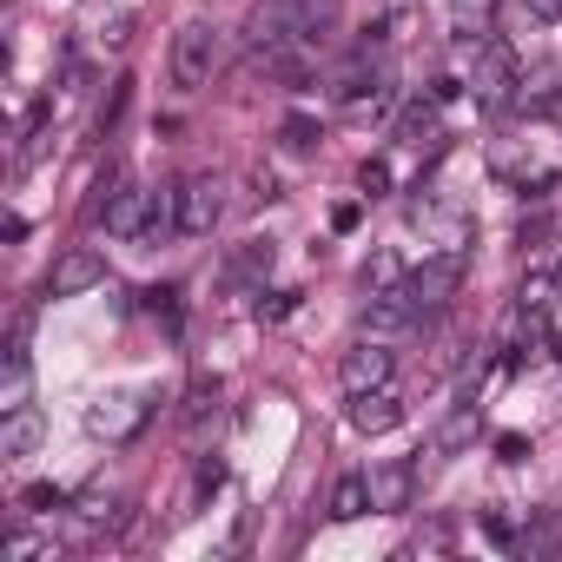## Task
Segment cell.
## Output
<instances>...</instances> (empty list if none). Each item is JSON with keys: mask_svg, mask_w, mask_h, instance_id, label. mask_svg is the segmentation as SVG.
I'll return each instance as SVG.
<instances>
[{"mask_svg": "<svg viewBox=\"0 0 562 562\" xmlns=\"http://www.w3.org/2000/svg\"><path fill=\"white\" fill-rule=\"evenodd\" d=\"M450 34L476 47L490 34V0H450Z\"/></svg>", "mask_w": 562, "mask_h": 562, "instance_id": "d6986e66", "label": "cell"}, {"mask_svg": "<svg viewBox=\"0 0 562 562\" xmlns=\"http://www.w3.org/2000/svg\"><path fill=\"white\" fill-rule=\"evenodd\" d=\"M457 285H463V251H437V258H424L411 278H404V292H411V305L430 318V312H443L450 299H457Z\"/></svg>", "mask_w": 562, "mask_h": 562, "instance_id": "3957f363", "label": "cell"}, {"mask_svg": "<svg viewBox=\"0 0 562 562\" xmlns=\"http://www.w3.org/2000/svg\"><path fill=\"white\" fill-rule=\"evenodd\" d=\"M371 516V476H338L331 490V522H358Z\"/></svg>", "mask_w": 562, "mask_h": 562, "instance_id": "2e32d148", "label": "cell"}, {"mask_svg": "<svg viewBox=\"0 0 562 562\" xmlns=\"http://www.w3.org/2000/svg\"><path fill=\"white\" fill-rule=\"evenodd\" d=\"M139 424H146V397L139 391H106V397L87 404V437L126 443V437H139Z\"/></svg>", "mask_w": 562, "mask_h": 562, "instance_id": "277c9868", "label": "cell"}, {"mask_svg": "<svg viewBox=\"0 0 562 562\" xmlns=\"http://www.w3.org/2000/svg\"><path fill=\"white\" fill-rule=\"evenodd\" d=\"M172 232H186V225H179V186H153V199H146V225H139V245H166Z\"/></svg>", "mask_w": 562, "mask_h": 562, "instance_id": "5bb4252c", "label": "cell"}, {"mask_svg": "<svg viewBox=\"0 0 562 562\" xmlns=\"http://www.w3.org/2000/svg\"><path fill=\"white\" fill-rule=\"evenodd\" d=\"M397 424H404V397H397L391 384H378V391H358V397H351V430L384 437V430H397Z\"/></svg>", "mask_w": 562, "mask_h": 562, "instance_id": "30bf717a", "label": "cell"}, {"mask_svg": "<svg viewBox=\"0 0 562 562\" xmlns=\"http://www.w3.org/2000/svg\"><path fill=\"white\" fill-rule=\"evenodd\" d=\"M34 555H41V562H60V555H54L34 529H14V536H8V562H34Z\"/></svg>", "mask_w": 562, "mask_h": 562, "instance_id": "7402d4cb", "label": "cell"}, {"mask_svg": "<svg viewBox=\"0 0 562 562\" xmlns=\"http://www.w3.org/2000/svg\"><path fill=\"white\" fill-rule=\"evenodd\" d=\"M358 218H364V205H338L331 212V232H358Z\"/></svg>", "mask_w": 562, "mask_h": 562, "instance_id": "f1b7e54d", "label": "cell"}, {"mask_svg": "<svg viewBox=\"0 0 562 562\" xmlns=\"http://www.w3.org/2000/svg\"><path fill=\"white\" fill-rule=\"evenodd\" d=\"M218 218H225V186H218L212 172L186 179V186H179V225H186L192 238H205V232H212Z\"/></svg>", "mask_w": 562, "mask_h": 562, "instance_id": "8992f818", "label": "cell"}, {"mask_svg": "<svg viewBox=\"0 0 562 562\" xmlns=\"http://www.w3.org/2000/svg\"><path fill=\"white\" fill-rule=\"evenodd\" d=\"M299 312V292H258V318L278 325V318H292Z\"/></svg>", "mask_w": 562, "mask_h": 562, "instance_id": "603a6c76", "label": "cell"}, {"mask_svg": "<svg viewBox=\"0 0 562 562\" xmlns=\"http://www.w3.org/2000/svg\"><path fill=\"white\" fill-rule=\"evenodd\" d=\"M41 430H47V417H41L34 404H14L8 417H0V457H34Z\"/></svg>", "mask_w": 562, "mask_h": 562, "instance_id": "7c38bea8", "label": "cell"}, {"mask_svg": "<svg viewBox=\"0 0 562 562\" xmlns=\"http://www.w3.org/2000/svg\"><path fill=\"white\" fill-rule=\"evenodd\" d=\"M218 60H225V41H218V27H212V21H186V27L172 34V87H179V93L212 87Z\"/></svg>", "mask_w": 562, "mask_h": 562, "instance_id": "6da1fadb", "label": "cell"}, {"mask_svg": "<svg viewBox=\"0 0 562 562\" xmlns=\"http://www.w3.org/2000/svg\"><path fill=\"white\" fill-rule=\"evenodd\" d=\"M555 292H562V265H555Z\"/></svg>", "mask_w": 562, "mask_h": 562, "instance_id": "4dcf8cb0", "label": "cell"}, {"mask_svg": "<svg viewBox=\"0 0 562 562\" xmlns=\"http://www.w3.org/2000/svg\"><path fill=\"white\" fill-rule=\"evenodd\" d=\"M476 430H483V411H476V404H457L450 424L437 430V457H457L463 443H476Z\"/></svg>", "mask_w": 562, "mask_h": 562, "instance_id": "9a60e30c", "label": "cell"}, {"mask_svg": "<svg viewBox=\"0 0 562 562\" xmlns=\"http://www.w3.org/2000/svg\"><path fill=\"white\" fill-rule=\"evenodd\" d=\"M271 265H278V245L271 238H245L232 251V278H251V285H258V278H271Z\"/></svg>", "mask_w": 562, "mask_h": 562, "instance_id": "e0dca14e", "label": "cell"}, {"mask_svg": "<svg viewBox=\"0 0 562 562\" xmlns=\"http://www.w3.org/2000/svg\"><path fill=\"white\" fill-rule=\"evenodd\" d=\"M522 8H529L536 21H562V0H522Z\"/></svg>", "mask_w": 562, "mask_h": 562, "instance_id": "f546056e", "label": "cell"}, {"mask_svg": "<svg viewBox=\"0 0 562 562\" xmlns=\"http://www.w3.org/2000/svg\"><path fill=\"white\" fill-rule=\"evenodd\" d=\"M496 457H503V463H522V457H529V437H516V430L496 437Z\"/></svg>", "mask_w": 562, "mask_h": 562, "instance_id": "4316f807", "label": "cell"}, {"mask_svg": "<svg viewBox=\"0 0 562 562\" xmlns=\"http://www.w3.org/2000/svg\"><path fill=\"white\" fill-rule=\"evenodd\" d=\"M21 509H67V490H54V483H27V490H21Z\"/></svg>", "mask_w": 562, "mask_h": 562, "instance_id": "d4e9b609", "label": "cell"}, {"mask_svg": "<svg viewBox=\"0 0 562 562\" xmlns=\"http://www.w3.org/2000/svg\"><path fill=\"white\" fill-rule=\"evenodd\" d=\"M397 139H404V146H417V153H437V146H443L437 100H417V106H404V113H397Z\"/></svg>", "mask_w": 562, "mask_h": 562, "instance_id": "4fadbf2b", "label": "cell"}, {"mask_svg": "<svg viewBox=\"0 0 562 562\" xmlns=\"http://www.w3.org/2000/svg\"><path fill=\"white\" fill-rule=\"evenodd\" d=\"M391 371H397L391 338H364V345H358V351H345V364H338V378H345V391H351V397H358V391L391 384Z\"/></svg>", "mask_w": 562, "mask_h": 562, "instance_id": "5b68a950", "label": "cell"}, {"mask_svg": "<svg viewBox=\"0 0 562 562\" xmlns=\"http://www.w3.org/2000/svg\"><path fill=\"white\" fill-rule=\"evenodd\" d=\"M218 411V378H199L192 391H186V424H205Z\"/></svg>", "mask_w": 562, "mask_h": 562, "instance_id": "44dd1931", "label": "cell"}, {"mask_svg": "<svg viewBox=\"0 0 562 562\" xmlns=\"http://www.w3.org/2000/svg\"><path fill=\"white\" fill-rule=\"evenodd\" d=\"M146 199H153V192L113 186V192L100 199V218H106V232H113V238H139V225H146Z\"/></svg>", "mask_w": 562, "mask_h": 562, "instance_id": "8fae6325", "label": "cell"}, {"mask_svg": "<svg viewBox=\"0 0 562 562\" xmlns=\"http://www.w3.org/2000/svg\"><path fill=\"white\" fill-rule=\"evenodd\" d=\"M358 186H364V199H384V192H391V166H384V159H364V166H358Z\"/></svg>", "mask_w": 562, "mask_h": 562, "instance_id": "cb8c5ba5", "label": "cell"}, {"mask_svg": "<svg viewBox=\"0 0 562 562\" xmlns=\"http://www.w3.org/2000/svg\"><path fill=\"white\" fill-rule=\"evenodd\" d=\"M404 278H411V271H404L397 251H371V265H364V292H397Z\"/></svg>", "mask_w": 562, "mask_h": 562, "instance_id": "ffe728a7", "label": "cell"}, {"mask_svg": "<svg viewBox=\"0 0 562 562\" xmlns=\"http://www.w3.org/2000/svg\"><path fill=\"white\" fill-rule=\"evenodd\" d=\"M218 483H225V463H218V457H205V463H199V496H205V490H218Z\"/></svg>", "mask_w": 562, "mask_h": 562, "instance_id": "83f0119b", "label": "cell"}, {"mask_svg": "<svg viewBox=\"0 0 562 562\" xmlns=\"http://www.w3.org/2000/svg\"><path fill=\"white\" fill-rule=\"evenodd\" d=\"M417 318H424V312L411 305L404 285H397V292H364V331H371V338H404Z\"/></svg>", "mask_w": 562, "mask_h": 562, "instance_id": "52a82bcc", "label": "cell"}, {"mask_svg": "<svg viewBox=\"0 0 562 562\" xmlns=\"http://www.w3.org/2000/svg\"><path fill=\"white\" fill-rule=\"evenodd\" d=\"M80 522L87 529H126V496H106V490L80 496Z\"/></svg>", "mask_w": 562, "mask_h": 562, "instance_id": "ac0fdd59", "label": "cell"}, {"mask_svg": "<svg viewBox=\"0 0 562 562\" xmlns=\"http://www.w3.org/2000/svg\"><path fill=\"white\" fill-rule=\"evenodd\" d=\"M516 87H522V74H516L509 41L483 34V41H476V67H470V93H476V106H509Z\"/></svg>", "mask_w": 562, "mask_h": 562, "instance_id": "7a4b0ae2", "label": "cell"}, {"mask_svg": "<svg viewBox=\"0 0 562 562\" xmlns=\"http://www.w3.org/2000/svg\"><path fill=\"white\" fill-rule=\"evenodd\" d=\"M285 146H292V153H312V146H318V126H312V120H285Z\"/></svg>", "mask_w": 562, "mask_h": 562, "instance_id": "484cf974", "label": "cell"}, {"mask_svg": "<svg viewBox=\"0 0 562 562\" xmlns=\"http://www.w3.org/2000/svg\"><path fill=\"white\" fill-rule=\"evenodd\" d=\"M411 503H417V463H404V457L378 463V470H371V509L397 516V509H411Z\"/></svg>", "mask_w": 562, "mask_h": 562, "instance_id": "9c48e42d", "label": "cell"}, {"mask_svg": "<svg viewBox=\"0 0 562 562\" xmlns=\"http://www.w3.org/2000/svg\"><path fill=\"white\" fill-rule=\"evenodd\" d=\"M93 285H106V258L87 251V245H74V251L54 265V278H47L54 299H80V292H93Z\"/></svg>", "mask_w": 562, "mask_h": 562, "instance_id": "ba28073f", "label": "cell"}]
</instances>
